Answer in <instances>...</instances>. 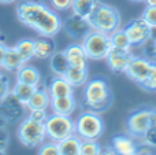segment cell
<instances>
[{
  "instance_id": "6da1fadb",
  "label": "cell",
  "mask_w": 156,
  "mask_h": 155,
  "mask_svg": "<svg viewBox=\"0 0 156 155\" xmlns=\"http://www.w3.org/2000/svg\"><path fill=\"white\" fill-rule=\"evenodd\" d=\"M16 18L25 26L45 37L56 36L63 26V21L56 11L38 0H25L18 3Z\"/></svg>"
},
{
  "instance_id": "7a4b0ae2",
  "label": "cell",
  "mask_w": 156,
  "mask_h": 155,
  "mask_svg": "<svg viewBox=\"0 0 156 155\" xmlns=\"http://www.w3.org/2000/svg\"><path fill=\"white\" fill-rule=\"evenodd\" d=\"M112 104V93L110 85L104 78L88 80L83 85L82 92V107L86 111L104 113Z\"/></svg>"
},
{
  "instance_id": "3957f363",
  "label": "cell",
  "mask_w": 156,
  "mask_h": 155,
  "mask_svg": "<svg viewBox=\"0 0 156 155\" xmlns=\"http://www.w3.org/2000/svg\"><path fill=\"white\" fill-rule=\"evenodd\" d=\"M88 21L93 30H99V32L107 33V34H111L115 30L121 29L122 23L119 11L115 7L105 4L100 0L96 2L90 15L88 16Z\"/></svg>"
},
{
  "instance_id": "277c9868",
  "label": "cell",
  "mask_w": 156,
  "mask_h": 155,
  "mask_svg": "<svg viewBox=\"0 0 156 155\" xmlns=\"http://www.w3.org/2000/svg\"><path fill=\"white\" fill-rule=\"evenodd\" d=\"M16 137L19 143L26 148H38L47 140L45 126L41 122L30 120L29 117H25L19 121L18 129H16Z\"/></svg>"
},
{
  "instance_id": "5b68a950",
  "label": "cell",
  "mask_w": 156,
  "mask_h": 155,
  "mask_svg": "<svg viewBox=\"0 0 156 155\" xmlns=\"http://www.w3.org/2000/svg\"><path fill=\"white\" fill-rule=\"evenodd\" d=\"M74 122L76 135L81 140H99L104 132V122L97 113L83 110Z\"/></svg>"
},
{
  "instance_id": "8992f818",
  "label": "cell",
  "mask_w": 156,
  "mask_h": 155,
  "mask_svg": "<svg viewBox=\"0 0 156 155\" xmlns=\"http://www.w3.org/2000/svg\"><path fill=\"white\" fill-rule=\"evenodd\" d=\"M81 44H82L83 49L86 52V56L92 60L105 59L110 49L112 48L110 34L93 29L83 37Z\"/></svg>"
},
{
  "instance_id": "52a82bcc",
  "label": "cell",
  "mask_w": 156,
  "mask_h": 155,
  "mask_svg": "<svg viewBox=\"0 0 156 155\" xmlns=\"http://www.w3.org/2000/svg\"><path fill=\"white\" fill-rule=\"evenodd\" d=\"M44 126H45L47 139L56 143L62 142L71 135H76V122L69 115H60L52 113L45 120Z\"/></svg>"
},
{
  "instance_id": "ba28073f",
  "label": "cell",
  "mask_w": 156,
  "mask_h": 155,
  "mask_svg": "<svg viewBox=\"0 0 156 155\" xmlns=\"http://www.w3.org/2000/svg\"><path fill=\"white\" fill-rule=\"evenodd\" d=\"M26 104L22 103L11 91L0 100V115L8 124H15L23 120L26 117Z\"/></svg>"
},
{
  "instance_id": "9c48e42d",
  "label": "cell",
  "mask_w": 156,
  "mask_h": 155,
  "mask_svg": "<svg viewBox=\"0 0 156 155\" xmlns=\"http://www.w3.org/2000/svg\"><path fill=\"white\" fill-rule=\"evenodd\" d=\"M149 115H151V109L148 107H143L130 113L126 120V129L130 136L141 140L144 133L149 129Z\"/></svg>"
},
{
  "instance_id": "30bf717a",
  "label": "cell",
  "mask_w": 156,
  "mask_h": 155,
  "mask_svg": "<svg viewBox=\"0 0 156 155\" xmlns=\"http://www.w3.org/2000/svg\"><path fill=\"white\" fill-rule=\"evenodd\" d=\"M62 27L67 33L69 37H71L73 40L77 41H82L83 37L92 30V26L89 23L88 18H83V16L77 15L74 13L63 21Z\"/></svg>"
},
{
  "instance_id": "8fae6325",
  "label": "cell",
  "mask_w": 156,
  "mask_h": 155,
  "mask_svg": "<svg viewBox=\"0 0 156 155\" xmlns=\"http://www.w3.org/2000/svg\"><path fill=\"white\" fill-rule=\"evenodd\" d=\"M152 66H154V62L148 60L147 58H144L143 55H134L133 59L130 60L125 74H126L132 81H134L136 84L141 85L147 80V77L149 76Z\"/></svg>"
},
{
  "instance_id": "7c38bea8",
  "label": "cell",
  "mask_w": 156,
  "mask_h": 155,
  "mask_svg": "<svg viewBox=\"0 0 156 155\" xmlns=\"http://www.w3.org/2000/svg\"><path fill=\"white\" fill-rule=\"evenodd\" d=\"M134 54H133V48L130 49H122V48H111L108 52L107 60L108 67L111 69V71L118 74H123L126 73V69L129 66L130 60L133 59Z\"/></svg>"
},
{
  "instance_id": "4fadbf2b",
  "label": "cell",
  "mask_w": 156,
  "mask_h": 155,
  "mask_svg": "<svg viewBox=\"0 0 156 155\" xmlns=\"http://www.w3.org/2000/svg\"><path fill=\"white\" fill-rule=\"evenodd\" d=\"M123 30L126 32L127 37H129L130 43H132V47H140L144 41H147L149 38L151 26L140 16V18L130 21L123 27Z\"/></svg>"
},
{
  "instance_id": "5bb4252c",
  "label": "cell",
  "mask_w": 156,
  "mask_h": 155,
  "mask_svg": "<svg viewBox=\"0 0 156 155\" xmlns=\"http://www.w3.org/2000/svg\"><path fill=\"white\" fill-rule=\"evenodd\" d=\"M111 147L116 155H137L140 146L136 143V139L129 135H115L111 140Z\"/></svg>"
},
{
  "instance_id": "9a60e30c",
  "label": "cell",
  "mask_w": 156,
  "mask_h": 155,
  "mask_svg": "<svg viewBox=\"0 0 156 155\" xmlns=\"http://www.w3.org/2000/svg\"><path fill=\"white\" fill-rule=\"evenodd\" d=\"M51 98H62V96H73L74 87L63 76H52L45 85Z\"/></svg>"
},
{
  "instance_id": "2e32d148",
  "label": "cell",
  "mask_w": 156,
  "mask_h": 155,
  "mask_svg": "<svg viewBox=\"0 0 156 155\" xmlns=\"http://www.w3.org/2000/svg\"><path fill=\"white\" fill-rule=\"evenodd\" d=\"M63 51H65L66 58H67L70 66H73V67H80V69H88L89 58L86 56V52L81 43L70 44V45H67Z\"/></svg>"
},
{
  "instance_id": "e0dca14e",
  "label": "cell",
  "mask_w": 156,
  "mask_h": 155,
  "mask_svg": "<svg viewBox=\"0 0 156 155\" xmlns=\"http://www.w3.org/2000/svg\"><path fill=\"white\" fill-rule=\"evenodd\" d=\"M52 113L54 114L60 115H69L71 117L77 109V100L73 96H62V98H51V103H49Z\"/></svg>"
},
{
  "instance_id": "ac0fdd59",
  "label": "cell",
  "mask_w": 156,
  "mask_h": 155,
  "mask_svg": "<svg viewBox=\"0 0 156 155\" xmlns=\"http://www.w3.org/2000/svg\"><path fill=\"white\" fill-rule=\"evenodd\" d=\"M15 76L18 82H23V84L33 85V87H40L41 85V73L38 71L37 67L32 65L25 63L15 73Z\"/></svg>"
},
{
  "instance_id": "d6986e66",
  "label": "cell",
  "mask_w": 156,
  "mask_h": 155,
  "mask_svg": "<svg viewBox=\"0 0 156 155\" xmlns=\"http://www.w3.org/2000/svg\"><path fill=\"white\" fill-rule=\"evenodd\" d=\"M51 103V96H49L48 91L45 87H37L36 91L33 92L32 98L27 100L26 107L27 111L29 110H47Z\"/></svg>"
},
{
  "instance_id": "ffe728a7",
  "label": "cell",
  "mask_w": 156,
  "mask_h": 155,
  "mask_svg": "<svg viewBox=\"0 0 156 155\" xmlns=\"http://www.w3.org/2000/svg\"><path fill=\"white\" fill-rule=\"evenodd\" d=\"M55 51H56V44L52 37L40 36V37L34 38V58L49 59Z\"/></svg>"
},
{
  "instance_id": "44dd1931",
  "label": "cell",
  "mask_w": 156,
  "mask_h": 155,
  "mask_svg": "<svg viewBox=\"0 0 156 155\" xmlns=\"http://www.w3.org/2000/svg\"><path fill=\"white\" fill-rule=\"evenodd\" d=\"M23 65H25L23 60L21 59L19 54L15 51V48L14 47H7V51H5L2 65L3 70H5L7 73H16Z\"/></svg>"
},
{
  "instance_id": "7402d4cb",
  "label": "cell",
  "mask_w": 156,
  "mask_h": 155,
  "mask_svg": "<svg viewBox=\"0 0 156 155\" xmlns=\"http://www.w3.org/2000/svg\"><path fill=\"white\" fill-rule=\"evenodd\" d=\"M70 67L69 60L66 58L65 51H55L49 58V69L54 76H65L67 69Z\"/></svg>"
},
{
  "instance_id": "603a6c76",
  "label": "cell",
  "mask_w": 156,
  "mask_h": 155,
  "mask_svg": "<svg viewBox=\"0 0 156 155\" xmlns=\"http://www.w3.org/2000/svg\"><path fill=\"white\" fill-rule=\"evenodd\" d=\"M63 77H65V78L70 82L71 87H74V88L83 87V85L86 84V81L89 80L88 78V69L73 67V66H70V67L67 69V71H66V74Z\"/></svg>"
},
{
  "instance_id": "cb8c5ba5",
  "label": "cell",
  "mask_w": 156,
  "mask_h": 155,
  "mask_svg": "<svg viewBox=\"0 0 156 155\" xmlns=\"http://www.w3.org/2000/svg\"><path fill=\"white\" fill-rule=\"evenodd\" d=\"M58 146H59L60 155H80L81 139L77 135H71V136L66 137L65 140L59 142Z\"/></svg>"
},
{
  "instance_id": "d4e9b609",
  "label": "cell",
  "mask_w": 156,
  "mask_h": 155,
  "mask_svg": "<svg viewBox=\"0 0 156 155\" xmlns=\"http://www.w3.org/2000/svg\"><path fill=\"white\" fill-rule=\"evenodd\" d=\"M14 48L19 54L23 63H29L34 58V40L32 38H22L14 45Z\"/></svg>"
},
{
  "instance_id": "484cf974",
  "label": "cell",
  "mask_w": 156,
  "mask_h": 155,
  "mask_svg": "<svg viewBox=\"0 0 156 155\" xmlns=\"http://www.w3.org/2000/svg\"><path fill=\"white\" fill-rule=\"evenodd\" d=\"M36 88L37 87H33V85H27V84H23V82L16 81L15 84H14V87L11 88V92H12L22 103L26 104L27 100L32 98V95L36 91Z\"/></svg>"
},
{
  "instance_id": "4316f807",
  "label": "cell",
  "mask_w": 156,
  "mask_h": 155,
  "mask_svg": "<svg viewBox=\"0 0 156 155\" xmlns=\"http://www.w3.org/2000/svg\"><path fill=\"white\" fill-rule=\"evenodd\" d=\"M97 0H73L71 4V11L77 15H81L83 18H88L93 10Z\"/></svg>"
},
{
  "instance_id": "83f0119b",
  "label": "cell",
  "mask_w": 156,
  "mask_h": 155,
  "mask_svg": "<svg viewBox=\"0 0 156 155\" xmlns=\"http://www.w3.org/2000/svg\"><path fill=\"white\" fill-rule=\"evenodd\" d=\"M110 38H111V44H112L114 48H122V49L133 48L132 43H130L129 37H127L126 32H125L123 29H118L114 33H111Z\"/></svg>"
},
{
  "instance_id": "f1b7e54d",
  "label": "cell",
  "mask_w": 156,
  "mask_h": 155,
  "mask_svg": "<svg viewBox=\"0 0 156 155\" xmlns=\"http://www.w3.org/2000/svg\"><path fill=\"white\" fill-rule=\"evenodd\" d=\"M101 146L97 140H81L80 155H99Z\"/></svg>"
},
{
  "instance_id": "f546056e",
  "label": "cell",
  "mask_w": 156,
  "mask_h": 155,
  "mask_svg": "<svg viewBox=\"0 0 156 155\" xmlns=\"http://www.w3.org/2000/svg\"><path fill=\"white\" fill-rule=\"evenodd\" d=\"M141 51H143V56L147 58L148 60L156 63V41L152 38H148L140 45Z\"/></svg>"
},
{
  "instance_id": "4dcf8cb0",
  "label": "cell",
  "mask_w": 156,
  "mask_h": 155,
  "mask_svg": "<svg viewBox=\"0 0 156 155\" xmlns=\"http://www.w3.org/2000/svg\"><path fill=\"white\" fill-rule=\"evenodd\" d=\"M37 155H60L59 153V146L56 142H44L43 144L38 147Z\"/></svg>"
},
{
  "instance_id": "1f68e13d",
  "label": "cell",
  "mask_w": 156,
  "mask_h": 155,
  "mask_svg": "<svg viewBox=\"0 0 156 155\" xmlns=\"http://www.w3.org/2000/svg\"><path fill=\"white\" fill-rule=\"evenodd\" d=\"M140 87L145 91H149V92H156V63H154L149 76L147 77V80L140 85Z\"/></svg>"
},
{
  "instance_id": "d6a6232c",
  "label": "cell",
  "mask_w": 156,
  "mask_h": 155,
  "mask_svg": "<svg viewBox=\"0 0 156 155\" xmlns=\"http://www.w3.org/2000/svg\"><path fill=\"white\" fill-rule=\"evenodd\" d=\"M141 142L144 146L149 148H156V128H149L141 137Z\"/></svg>"
},
{
  "instance_id": "836d02e7",
  "label": "cell",
  "mask_w": 156,
  "mask_h": 155,
  "mask_svg": "<svg viewBox=\"0 0 156 155\" xmlns=\"http://www.w3.org/2000/svg\"><path fill=\"white\" fill-rule=\"evenodd\" d=\"M141 18H143L149 26H156V7L147 5L143 15H141Z\"/></svg>"
},
{
  "instance_id": "e575fe53",
  "label": "cell",
  "mask_w": 156,
  "mask_h": 155,
  "mask_svg": "<svg viewBox=\"0 0 156 155\" xmlns=\"http://www.w3.org/2000/svg\"><path fill=\"white\" fill-rule=\"evenodd\" d=\"M27 117H29L30 120L36 121V122L44 124L45 120L48 118V114H47V110H29Z\"/></svg>"
},
{
  "instance_id": "d590c367",
  "label": "cell",
  "mask_w": 156,
  "mask_h": 155,
  "mask_svg": "<svg viewBox=\"0 0 156 155\" xmlns=\"http://www.w3.org/2000/svg\"><path fill=\"white\" fill-rule=\"evenodd\" d=\"M73 0H51V5L55 11H67L71 10Z\"/></svg>"
},
{
  "instance_id": "8d00e7d4",
  "label": "cell",
  "mask_w": 156,
  "mask_h": 155,
  "mask_svg": "<svg viewBox=\"0 0 156 155\" xmlns=\"http://www.w3.org/2000/svg\"><path fill=\"white\" fill-rule=\"evenodd\" d=\"M10 78L5 74H0V100L10 92Z\"/></svg>"
},
{
  "instance_id": "74e56055",
  "label": "cell",
  "mask_w": 156,
  "mask_h": 155,
  "mask_svg": "<svg viewBox=\"0 0 156 155\" xmlns=\"http://www.w3.org/2000/svg\"><path fill=\"white\" fill-rule=\"evenodd\" d=\"M10 144V135L5 128H0V151H7Z\"/></svg>"
},
{
  "instance_id": "f35d334b",
  "label": "cell",
  "mask_w": 156,
  "mask_h": 155,
  "mask_svg": "<svg viewBox=\"0 0 156 155\" xmlns=\"http://www.w3.org/2000/svg\"><path fill=\"white\" fill-rule=\"evenodd\" d=\"M152 148H147V146H144L143 144V147H140L138 148V153H137V155H155L154 153H152Z\"/></svg>"
},
{
  "instance_id": "ab89813d",
  "label": "cell",
  "mask_w": 156,
  "mask_h": 155,
  "mask_svg": "<svg viewBox=\"0 0 156 155\" xmlns=\"http://www.w3.org/2000/svg\"><path fill=\"white\" fill-rule=\"evenodd\" d=\"M149 128H156V110L151 109V115H149Z\"/></svg>"
},
{
  "instance_id": "60d3db41",
  "label": "cell",
  "mask_w": 156,
  "mask_h": 155,
  "mask_svg": "<svg viewBox=\"0 0 156 155\" xmlns=\"http://www.w3.org/2000/svg\"><path fill=\"white\" fill-rule=\"evenodd\" d=\"M5 51H7V45H5L3 41H0V67H2V65H3V59H4Z\"/></svg>"
},
{
  "instance_id": "b9f144b4",
  "label": "cell",
  "mask_w": 156,
  "mask_h": 155,
  "mask_svg": "<svg viewBox=\"0 0 156 155\" xmlns=\"http://www.w3.org/2000/svg\"><path fill=\"white\" fill-rule=\"evenodd\" d=\"M99 155H116V153L112 150V147L110 146V147H104V148L101 147V151H100Z\"/></svg>"
},
{
  "instance_id": "7bdbcfd3",
  "label": "cell",
  "mask_w": 156,
  "mask_h": 155,
  "mask_svg": "<svg viewBox=\"0 0 156 155\" xmlns=\"http://www.w3.org/2000/svg\"><path fill=\"white\" fill-rule=\"evenodd\" d=\"M7 125H8V122L2 117V115H0V128H5Z\"/></svg>"
},
{
  "instance_id": "ee69618b",
  "label": "cell",
  "mask_w": 156,
  "mask_h": 155,
  "mask_svg": "<svg viewBox=\"0 0 156 155\" xmlns=\"http://www.w3.org/2000/svg\"><path fill=\"white\" fill-rule=\"evenodd\" d=\"M147 3V5H151V7H156V0H144Z\"/></svg>"
},
{
  "instance_id": "f6af8a7d",
  "label": "cell",
  "mask_w": 156,
  "mask_h": 155,
  "mask_svg": "<svg viewBox=\"0 0 156 155\" xmlns=\"http://www.w3.org/2000/svg\"><path fill=\"white\" fill-rule=\"evenodd\" d=\"M16 0H0V4H12Z\"/></svg>"
},
{
  "instance_id": "bcb514c9",
  "label": "cell",
  "mask_w": 156,
  "mask_h": 155,
  "mask_svg": "<svg viewBox=\"0 0 156 155\" xmlns=\"http://www.w3.org/2000/svg\"><path fill=\"white\" fill-rule=\"evenodd\" d=\"M132 2H137V3H140V2H144V0H132Z\"/></svg>"
},
{
  "instance_id": "7dc6e473",
  "label": "cell",
  "mask_w": 156,
  "mask_h": 155,
  "mask_svg": "<svg viewBox=\"0 0 156 155\" xmlns=\"http://www.w3.org/2000/svg\"><path fill=\"white\" fill-rule=\"evenodd\" d=\"M0 155H5V151H0Z\"/></svg>"
},
{
  "instance_id": "c3c4849f",
  "label": "cell",
  "mask_w": 156,
  "mask_h": 155,
  "mask_svg": "<svg viewBox=\"0 0 156 155\" xmlns=\"http://www.w3.org/2000/svg\"><path fill=\"white\" fill-rule=\"evenodd\" d=\"M0 74H2V73H0Z\"/></svg>"
},
{
  "instance_id": "681fc988",
  "label": "cell",
  "mask_w": 156,
  "mask_h": 155,
  "mask_svg": "<svg viewBox=\"0 0 156 155\" xmlns=\"http://www.w3.org/2000/svg\"><path fill=\"white\" fill-rule=\"evenodd\" d=\"M0 36H2V34H0Z\"/></svg>"
}]
</instances>
